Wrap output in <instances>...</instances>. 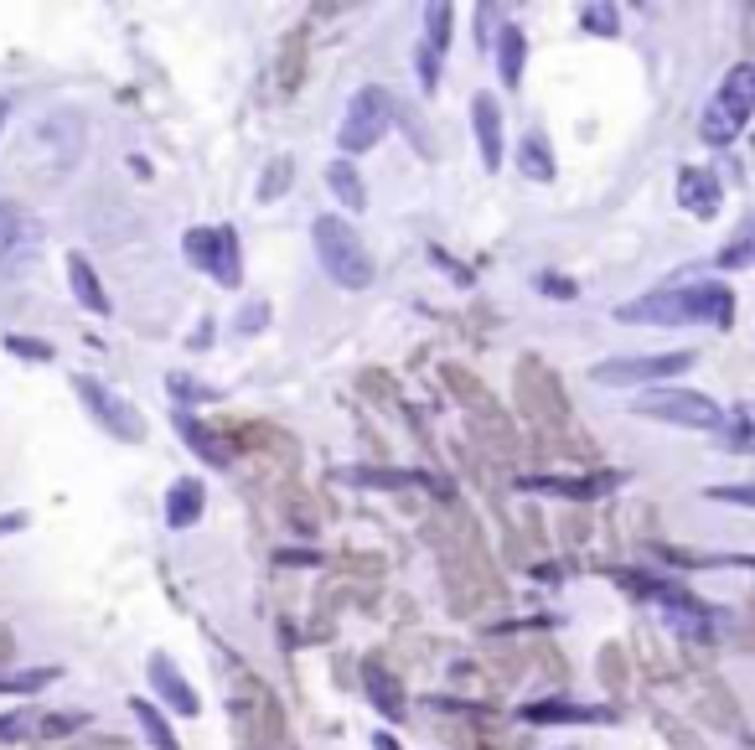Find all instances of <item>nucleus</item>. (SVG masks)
I'll use <instances>...</instances> for the list:
<instances>
[{"label": "nucleus", "mask_w": 755, "mask_h": 750, "mask_svg": "<svg viewBox=\"0 0 755 750\" xmlns=\"http://www.w3.org/2000/svg\"><path fill=\"white\" fill-rule=\"evenodd\" d=\"M626 326H730L735 321V290L719 280H693V285H662L616 311Z\"/></svg>", "instance_id": "nucleus-1"}, {"label": "nucleus", "mask_w": 755, "mask_h": 750, "mask_svg": "<svg viewBox=\"0 0 755 750\" xmlns=\"http://www.w3.org/2000/svg\"><path fill=\"white\" fill-rule=\"evenodd\" d=\"M311 238H316V259L326 269V280H337L342 290H368L373 285V254L342 213H321L311 223Z\"/></svg>", "instance_id": "nucleus-2"}, {"label": "nucleus", "mask_w": 755, "mask_h": 750, "mask_svg": "<svg viewBox=\"0 0 755 750\" xmlns=\"http://www.w3.org/2000/svg\"><path fill=\"white\" fill-rule=\"evenodd\" d=\"M750 109H755V68H750V63H735L730 73H724V83L714 88L704 119H699L704 145H714V150L735 145L740 130L750 125Z\"/></svg>", "instance_id": "nucleus-3"}, {"label": "nucleus", "mask_w": 755, "mask_h": 750, "mask_svg": "<svg viewBox=\"0 0 755 750\" xmlns=\"http://www.w3.org/2000/svg\"><path fill=\"white\" fill-rule=\"evenodd\" d=\"M388 130H394V94L383 83H362L352 104L342 109V130H337V145H342V161L347 156H362L373 150Z\"/></svg>", "instance_id": "nucleus-4"}, {"label": "nucleus", "mask_w": 755, "mask_h": 750, "mask_svg": "<svg viewBox=\"0 0 755 750\" xmlns=\"http://www.w3.org/2000/svg\"><path fill=\"white\" fill-rule=\"evenodd\" d=\"M637 414L662 419V425H683V430H724V409L699 394V388H652V394L637 399Z\"/></svg>", "instance_id": "nucleus-5"}, {"label": "nucleus", "mask_w": 755, "mask_h": 750, "mask_svg": "<svg viewBox=\"0 0 755 750\" xmlns=\"http://www.w3.org/2000/svg\"><path fill=\"white\" fill-rule=\"evenodd\" d=\"M73 394H78V404H83V409L104 425V435L125 440V445H140V440H145V414H140L130 399H119L109 383L78 373V378H73Z\"/></svg>", "instance_id": "nucleus-6"}, {"label": "nucleus", "mask_w": 755, "mask_h": 750, "mask_svg": "<svg viewBox=\"0 0 755 750\" xmlns=\"http://www.w3.org/2000/svg\"><path fill=\"white\" fill-rule=\"evenodd\" d=\"M699 357L693 352H657V357H606V363H595L590 378L600 388H631V383H668L678 373H688Z\"/></svg>", "instance_id": "nucleus-7"}, {"label": "nucleus", "mask_w": 755, "mask_h": 750, "mask_svg": "<svg viewBox=\"0 0 755 750\" xmlns=\"http://www.w3.org/2000/svg\"><path fill=\"white\" fill-rule=\"evenodd\" d=\"M42 254V228L21 202L0 197V275H26Z\"/></svg>", "instance_id": "nucleus-8"}, {"label": "nucleus", "mask_w": 755, "mask_h": 750, "mask_svg": "<svg viewBox=\"0 0 755 750\" xmlns=\"http://www.w3.org/2000/svg\"><path fill=\"white\" fill-rule=\"evenodd\" d=\"M450 21L456 11L450 6H430L425 11V37H419V52H414V73H419V88L435 94L440 88V63H445V47H450Z\"/></svg>", "instance_id": "nucleus-9"}, {"label": "nucleus", "mask_w": 755, "mask_h": 750, "mask_svg": "<svg viewBox=\"0 0 755 750\" xmlns=\"http://www.w3.org/2000/svg\"><path fill=\"white\" fill-rule=\"evenodd\" d=\"M145 673H150V683H156V699H161L166 709H176L181 719H197V714H202V699L192 694V683L181 678V668L171 663L166 652H150Z\"/></svg>", "instance_id": "nucleus-10"}, {"label": "nucleus", "mask_w": 755, "mask_h": 750, "mask_svg": "<svg viewBox=\"0 0 755 750\" xmlns=\"http://www.w3.org/2000/svg\"><path fill=\"white\" fill-rule=\"evenodd\" d=\"M471 125H476V145H481V166L502 171V114L492 94H476L471 99Z\"/></svg>", "instance_id": "nucleus-11"}, {"label": "nucleus", "mask_w": 755, "mask_h": 750, "mask_svg": "<svg viewBox=\"0 0 755 750\" xmlns=\"http://www.w3.org/2000/svg\"><path fill=\"white\" fill-rule=\"evenodd\" d=\"M678 202L688 207L693 218H714V213H719V182H714V171L683 166V171H678Z\"/></svg>", "instance_id": "nucleus-12"}, {"label": "nucleus", "mask_w": 755, "mask_h": 750, "mask_svg": "<svg viewBox=\"0 0 755 750\" xmlns=\"http://www.w3.org/2000/svg\"><path fill=\"white\" fill-rule=\"evenodd\" d=\"M202 507H207V487L197 482V476H176V487L166 492V523L171 528H197Z\"/></svg>", "instance_id": "nucleus-13"}, {"label": "nucleus", "mask_w": 755, "mask_h": 750, "mask_svg": "<svg viewBox=\"0 0 755 750\" xmlns=\"http://www.w3.org/2000/svg\"><path fill=\"white\" fill-rule=\"evenodd\" d=\"M523 719L528 725H611V709H585V704L549 699V704H528Z\"/></svg>", "instance_id": "nucleus-14"}, {"label": "nucleus", "mask_w": 755, "mask_h": 750, "mask_svg": "<svg viewBox=\"0 0 755 750\" xmlns=\"http://www.w3.org/2000/svg\"><path fill=\"white\" fill-rule=\"evenodd\" d=\"M68 285H73V300L83 311H94V316H109V295H104V285H99V275H94V264H88V254H68Z\"/></svg>", "instance_id": "nucleus-15"}, {"label": "nucleus", "mask_w": 755, "mask_h": 750, "mask_svg": "<svg viewBox=\"0 0 755 750\" xmlns=\"http://www.w3.org/2000/svg\"><path fill=\"white\" fill-rule=\"evenodd\" d=\"M176 435L187 440V450H192V456H202L207 466H218V471H228V466H233V450H228L213 430H207V425H197L192 414H176Z\"/></svg>", "instance_id": "nucleus-16"}, {"label": "nucleus", "mask_w": 755, "mask_h": 750, "mask_svg": "<svg viewBox=\"0 0 755 750\" xmlns=\"http://www.w3.org/2000/svg\"><path fill=\"white\" fill-rule=\"evenodd\" d=\"M523 57H528L523 26H518V21H502V32H497V78H502L507 88L523 83Z\"/></svg>", "instance_id": "nucleus-17"}, {"label": "nucleus", "mask_w": 755, "mask_h": 750, "mask_svg": "<svg viewBox=\"0 0 755 750\" xmlns=\"http://www.w3.org/2000/svg\"><path fill=\"white\" fill-rule=\"evenodd\" d=\"M362 683H368V699H373V709L388 719V725H404V694H399V683L388 678L378 663L362 668Z\"/></svg>", "instance_id": "nucleus-18"}, {"label": "nucleus", "mask_w": 755, "mask_h": 750, "mask_svg": "<svg viewBox=\"0 0 755 750\" xmlns=\"http://www.w3.org/2000/svg\"><path fill=\"white\" fill-rule=\"evenodd\" d=\"M37 135L63 150V166H68V161H78V150H83V119L68 114V109H63V114H47L42 125H37ZM52 145H47V150H52Z\"/></svg>", "instance_id": "nucleus-19"}, {"label": "nucleus", "mask_w": 755, "mask_h": 750, "mask_svg": "<svg viewBox=\"0 0 755 750\" xmlns=\"http://www.w3.org/2000/svg\"><path fill=\"white\" fill-rule=\"evenodd\" d=\"M326 187H331V197H337L347 213H362V207H368V192H362V176L352 171V161H331L326 166Z\"/></svg>", "instance_id": "nucleus-20"}, {"label": "nucleus", "mask_w": 755, "mask_h": 750, "mask_svg": "<svg viewBox=\"0 0 755 750\" xmlns=\"http://www.w3.org/2000/svg\"><path fill=\"white\" fill-rule=\"evenodd\" d=\"M213 280L223 290H238L244 285V259H238V233L228 223H218V264H213Z\"/></svg>", "instance_id": "nucleus-21"}, {"label": "nucleus", "mask_w": 755, "mask_h": 750, "mask_svg": "<svg viewBox=\"0 0 755 750\" xmlns=\"http://www.w3.org/2000/svg\"><path fill=\"white\" fill-rule=\"evenodd\" d=\"M130 709H135V725L145 730V740L156 745V750H181V740H176V730H171V719L150 704V699H130Z\"/></svg>", "instance_id": "nucleus-22"}, {"label": "nucleus", "mask_w": 755, "mask_h": 750, "mask_svg": "<svg viewBox=\"0 0 755 750\" xmlns=\"http://www.w3.org/2000/svg\"><path fill=\"white\" fill-rule=\"evenodd\" d=\"M518 166H523V176H533V182H554V150H549V140L543 135H523V145H518Z\"/></svg>", "instance_id": "nucleus-23"}, {"label": "nucleus", "mask_w": 755, "mask_h": 750, "mask_svg": "<svg viewBox=\"0 0 755 750\" xmlns=\"http://www.w3.org/2000/svg\"><path fill=\"white\" fill-rule=\"evenodd\" d=\"M181 254H187L192 269L213 275V264H218V228H192L187 238H181Z\"/></svg>", "instance_id": "nucleus-24"}, {"label": "nucleus", "mask_w": 755, "mask_h": 750, "mask_svg": "<svg viewBox=\"0 0 755 750\" xmlns=\"http://www.w3.org/2000/svg\"><path fill=\"white\" fill-rule=\"evenodd\" d=\"M580 26H585V32H595V37H616L621 32V11L606 6V0H595V6L580 11Z\"/></svg>", "instance_id": "nucleus-25"}, {"label": "nucleus", "mask_w": 755, "mask_h": 750, "mask_svg": "<svg viewBox=\"0 0 755 750\" xmlns=\"http://www.w3.org/2000/svg\"><path fill=\"white\" fill-rule=\"evenodd\" d=\"M166 388H171V399H181V404H207V399H218L213 388H202L197 378H187V373H171L166 378Z\"/></svg>", "instance_id": "nucleus-26"}, {"label": "nucleus", "mask_w": 755, "mask_h": 750, "mask_svg": "<svg viewBox=\"0 0 755 750\" xmlns=\"http://www.w3.org/2000/svg\"><path fill=\"white\" fill-rule=\"evenodd\" d=\"M6 352H16V357H26V363H52V347L47 342H37V337H6Z\"/></svg>", "instance_id": "nucleus-27"}, {"label": "nucleus", "mask_w": 755, "mask_h": 750, "mask_svg": "<svg viewBox=\"0 0 755 750\" xmlns=\"http://www.w3.org/2000/svg\"><path fill=\"white\" fill-rule=\"evenodd\" d=\"M750 244H755V233H750V223H745L735 244H730V249L719 254V269H745V259H750Z\"/></svg>", "instance_id": "nucleus-28"}, {"label": "nucleus", "mask_w": 755, "mask_h": 750, "mask_svg": "<svg viewBox=\"0 0 755 750\" xmlns=\"http://www.w3.org/2000/svg\"><path fill=\"white\" fill-rule=\"evenodd\" d=\"M285 182H290V161H275L264 171V182H259V202H275L285 192Z\"/></svg>", "instance_id": "nucleus-29"}, {"label": "nucleus", "mask_w": 755, "mask_h": 750, "mask_svg": "<svg viewBox=\"0 0 755 750\" xmlns=\"http://www.w3.org/2000/svg\"><path fill=\"white\" fill-rule=\"evenodd\" d=\"M730 450H750V409L730 414Z\"/></svg>", "instance_id": "nucleus-30"}, {"label": "nucleus", "mask_w": 755, "mask_h": 750, "mask_svg": "<svg viewBox=\"0 0 755 750\" xmlns=\"http://www.w3.org/2000/svg\"><path fill=\"white\" fill-rule=\"evenodd\" d=\"M538 290H549V295H559V300H569V295H575V285H569V280H559V275H538Z\"/></svg>", "instance_id": "nucleus-31"}, {"label": "nucleus", "mask_w": 755, "mask_h": 750, "mask_svg": "<svg viewBox=\"0 0 755 750\" xmlns=\"http://www.w3.org/2000/svg\"><path fill=\"white\" fill-rule=\"evenodd\" d=\"M269 316H264V306H244V316H238V332H259Z\"/></svg>", "instance_id": "nucleus-32"}, {"label": "nucleus", "mask_w": 755, "mask_h": 750, "mask_svg": "<svg viewBox=\"0 0 755 750\" xmlns=\"http://www.w3.org/2000/svg\"><path fill=\"white\" fill-rule=\"evenodd\" d=\"M709 497H719V502H740V507H750V492H745V487H719V492H709Z\"/></svg>", "instance_id": "nucleus-33"}, {"label": "nucleus", "mask_w": 755, "mask_h": 750, "mask_svg": "<svg viewBox=\"0 0 755 750\" xmlns=\"http://www.w3.org/2000/svg\"><path fill=\"white\" fill-rule=\"evenodd\" d=\"M21 735V719H0V740H16Z\"/></svg>", "instance_id": "nucleus-34"}, {"label": "nucleus", "mask_w": 755, "mask_h": 750, "mask_svg": "<svg viewBox=\"0 0 755 750\" xmlns=\"http://www.w3.org/2000/svg\"><path fill=\"white\" fill-rule=\"evenodd\" d=\"M373 750H404V745H399L394 735H383V730H378V735H373Z\"/></svg>", "instance_id": "nucleus-35"}, {"label": "nucleus", "mask_w": 755, "mask_h": 750, "mask_svg": "<svg viewBox=\"0 0 755 750\" xmlns=\"http://www.w3.org/2000/svg\"><path fill=\"white\" fill-rule=\"evenodd\" d=\"M26 523V513H6V518H0V533H6V528H21Z\"/></svg>", "instance_id": "nucleus-36"}, {"label": "nucleus", "mask_w": 755, "mask_h": 750, "mask_svg": "<svg viewBox=\"0 0 755 750\" xmlns=\"http://www.w3.org/2000/svg\"><path fill=\"white\" fill-rule=\"evenodd\" d=\"M6 114H11V104H6V99H0V130H6Z\"/></svg>", "instance_id": "nucleus-37"}]
</instances>
